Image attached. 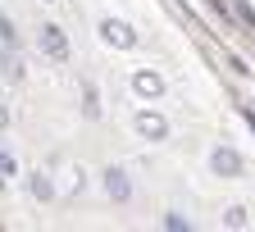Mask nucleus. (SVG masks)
<instances>
[{
    "label": "nucleus",
    "mask_w": 255,
    "mask_h": 232,
    "mask_svg": "<svg viewBox=\"0 0 255 232\" xmlns=\"http://www.w3.org/2000/svg\"><path fill=\"white\" fill-rule=\"evenodd\" d=\"M37 46H41V55H46L50 64H69V37H64L59 23H46V27H41Z\"/></svg>",
    "instance_id": "nucleus-1"
},
{
    "label": "nucleus",
    "mask_w": 255,
    "mask_h": 232,
    "mask_svg": "<svg viewBox=\"0 0 255 232\" xmlns=\"http://www.w3.org/2000/svg\"><path fill=\"white\" fill-rule=\"evenodd\" d=\"M96 32H101V41H105V46H114V50H132V46L141 41L137 32L123 23V18H101V27H96Z\"/></svg>",
    "instance_id": "nucleus-2"
},
{
    "label": "nucleus",
    "mask_w": 255,
    "mask_h": 232,
    "mask_svg": "<svg viewBox=\"0 0 255 232\" xmlns=\"http://www.w3.org/2000/svg\"><path fill=\"white\" fill-rule=\"evenodd\" d=\"M132 127H137V137H141V141H169V118H164V114H155V110H137Z\"/></svg>",
    "instance_id": "nucleus-3"
},
{
    "label": "nucleus",
    "mask_w": 255,
    "mask_h": 232,
    "mask_svg": "<svg viewBox=\"0 0 255 232\" xmlns=\"http://www.w3.org/2000/svg\"><path fill=\"white\" fill-rule=\"evenodd\" d=\"M101 187H105V196H110V201H132V178H128V169H114V164H110V169L101 173Z\"/></svg>",
    "instance_id": "nucleus-4"
},
{
    "label": "nucleus",
    "mask_w": 255,
    "mask_h": 232,
    "mask_svg": "<svg viewBox=\"0 0 255 232\" xmlns=\"http://www.w3.org/2000/svg\"><path fill=\"white\" fill-rule=\"evenodd\" d=\"M210 169H214V178H237V173H242V155H237L233 146H219V150L210 155Z\"/></svg>",
    "instance_id": "nucleus-5"
},
{
    "label": "nucleus",
    "mask_w": 255,
    "mask_h": 232,
    "mask_svg": "<svg viewBox=\"0 0 255 232\" xmlns=\"http://www.w3.org/2000/svg\"><path fill=\"white\" fill-rule=\"evenodd\" d=\"M132 91L141 96V101H155V96H164V78H159L155 69H137L132 73Z\"/></svg>",
    "instance_id": "nucleus-6"
},
{
    "label": "nucleus",
    "mask_w": 255,
    "mask_h": 232,
    "mask_svg": "<svg viewBox=\"0 0 255 232\" xmlns=\"http://www.w3.org/2000/svg\"><path fill=\"white\" fill-rule=\"evenodd\" d=\"M82 114L96 123V118H101V96H96V87L91 82H82Z\"/></svg>",
    "instance_id": "nucleus-7"
},
{
    "label": "nucleus",
    "mask_w": 255,
    "mask_h": 232,
    "mask_svg": "<svg viewBox=\"0 0 255 232\" xmlns=\"http://www.w3.org/2000/svg\"><path fill=\"white\" fill-rule=\"evenodd\" d=\"M27 191H32V196H37V201H50V196H55V182H50L46 173H32V182H27Z\"/></svg>",
    "instance_id": "nucleus-8"
},
{
    "label": "nucleus",
    "mask_w": 255,
    "mask_h": 232,
    "mask_svg": "<svg viewBox=\"0 0 255 232\" xmlns=\"http://www.w3.org/2000/svg\"><path fill=\"white\" fill-rule=\"evenodd\" d=\"M9 178H18V159L5 150V141H0V182H9Z\"/></svg>",
    "instance_id": "nucleus-9"
},
{
    "label": "nucleus",
    "mask_w": 255,
    "mask_h": 232,
    "mask_svg": "<svg viewBox=\"0 0 255 232\" xmlns=\"http://www.w3.org/2000/svg\"><path fill=\"white\" fill-rule=\"evenodd\" d=\"M0 41H5L9 50L18 46V32H14V18H9V14H0Z\"/></svg>",
    "instance_id": "nucleus-10"
},
{
    "label": "nucleus",
    "mask_w": 255,
    "mask_h": 232,
    "mask_svg": "<svg viewBox=\"0 0 255 232\" xmlns=\"http://www.w3.org/2000/svg\"><path fill=\"white\" fill-rule=\"evenodd\" d=\"M164 228H173V232H182V228H191V219H182V214H173V210H169V214H164Z\"/></svg>",
    "instance_id": "nucleus-11"
},
{
    "label": "nucleus",
    "mask_w": 255,
    "mask_h": 232,
    "mask_svg": "<svg viewBox=\"0 0 255 232\" xmlns=\"http://www.w3.org/2000/svg\"><path fill=\"white\" fill-rule=\"evenodd\" d=\"M228 223H233V228H246V210L233 205V210H228Z\"/></svg>",
    "instance_id": "nucleus-12"
},
{
    "label": "nucleus",
    "mask_w": 255,
    "mask_h": 232,
    "mask_svg": "<svg viewBox=\"0 0 255 232\" xmlns=\"http://www.w3.org/2000/svg\"><path fill=\"white\" fill-rule=\"evenodd\" d=\"M246 123H251V132H255V105H246Z\"/></svg>",
    "instance_id": "nucleus-13"
},
{
    "label": "nucleus",
    "mask_w": 255,
    "mask_h": 232,
    "mask_svg": "<svg viewBox=\"0 0 255 232\" xmlns=\"http://www.w3.org/2000/svg\"><path fill=\"white\" fill-rule=\"evenodd\" d=\"M0 127H9V110L5 105H0Z\"/></svg>",
    "instance_id": "nucleus-14"
},
{
    "label": "nucleus",
    "mask_w": 255,
    "mask_h": 232,
    "mask_svg": "<svg viewBox=\"0 0 255 232\" xmlns=\"http://www.w3.org/2000/svg\"><path fill=\"white\" fill-rule=\"evenodd\" d=\"M46 5H50V0H46Z\"/></svg>",
    "instance_id": "nucleus-15"
}]
</instances>
